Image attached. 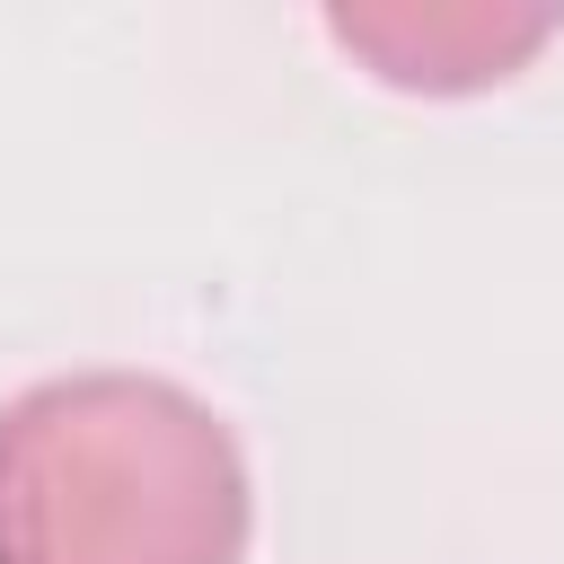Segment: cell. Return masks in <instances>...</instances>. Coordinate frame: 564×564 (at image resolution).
<instances>
[{"instance_id": "obj_1", "label": "cell", "mask_w": 564, "mask_h": 564, "mask_svg": "<svg viewBox=\"0 0 564 564\" xmlns=\"http://www.w3.org/2000/svg\"><path fill=\"white\" fill-rule=\"evenodd\" d=\"M247 458L176 379L79 370L0 405V564H238Z\"/></svg>"}, {"instance_id": "obj_2", "label": "cell", "mask_w": 564, "mask_h": 564, "mask_svg": "<svg viewBox=\"0 0 564 564\" xmlns=\"http://www.w3.org/2000/svg\"><path fill=\"white\" fill-rule=\"evenodd\" d=\"M335 44H352L397 88H485L555 35V9H335Z\"/></svg>"}]
</instances>
